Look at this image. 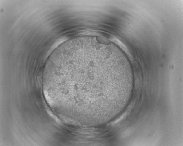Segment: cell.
Here are the masks:
<instances>
[{
    "mask_svg": "<svg viewBox=\"0 0 183 146\" xmlns=\"http://www.w3.org/2000/svg\"><path fill=\"white\" fill-rule=\"evenodd\" d=\"M112 65L110 57L100 50L63 48L50 55L44 74L59 105L71 113L93 114L107 110L112 101Z\"/></svg>",
    "mask_w": 183,
    "mask_h": 146,
    "instance_id": "1",
    "label": "cell"
}]
</instances>
